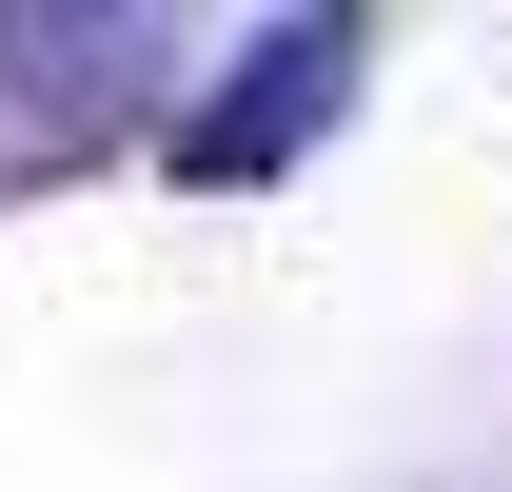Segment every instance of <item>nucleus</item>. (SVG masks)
I'll list each match as a JSON object with an SVG mask.
<instances>
[{
  "mask_svg": "<svg viewBox=\"0 0 512 492\" xmlns=\"http://www.w3.org/2000/svg\"><path fill=\"white\" fill-rule=\"evenodd\" d=\"M158 60H178V40H158L138 0H20V20H0V119L40 138V158H79V138H119L138 99H158Z\"/></svg>",
  "mask_w": 512,
  "mask_h": 492,
  "instance_id": "obj_1",
  "label": "nucleus"
},
{
  "mask_svg": "<svg viewBox=\"0 0 512 492\" xmlns=\"http://www.w3.org/2000/svg\"><path fill=\"white\" fill-rule=\"evenodd\" d=\"M355 60H375L355 20H256V40H237V79H217V99L178 119V178H276L296 138H335Z\"/></svg>",
  "mask_w": 512,
  "mask_h": 492,
  "instance_id": "obj_2",
  "label": "nucleus"
}]
</instances>
